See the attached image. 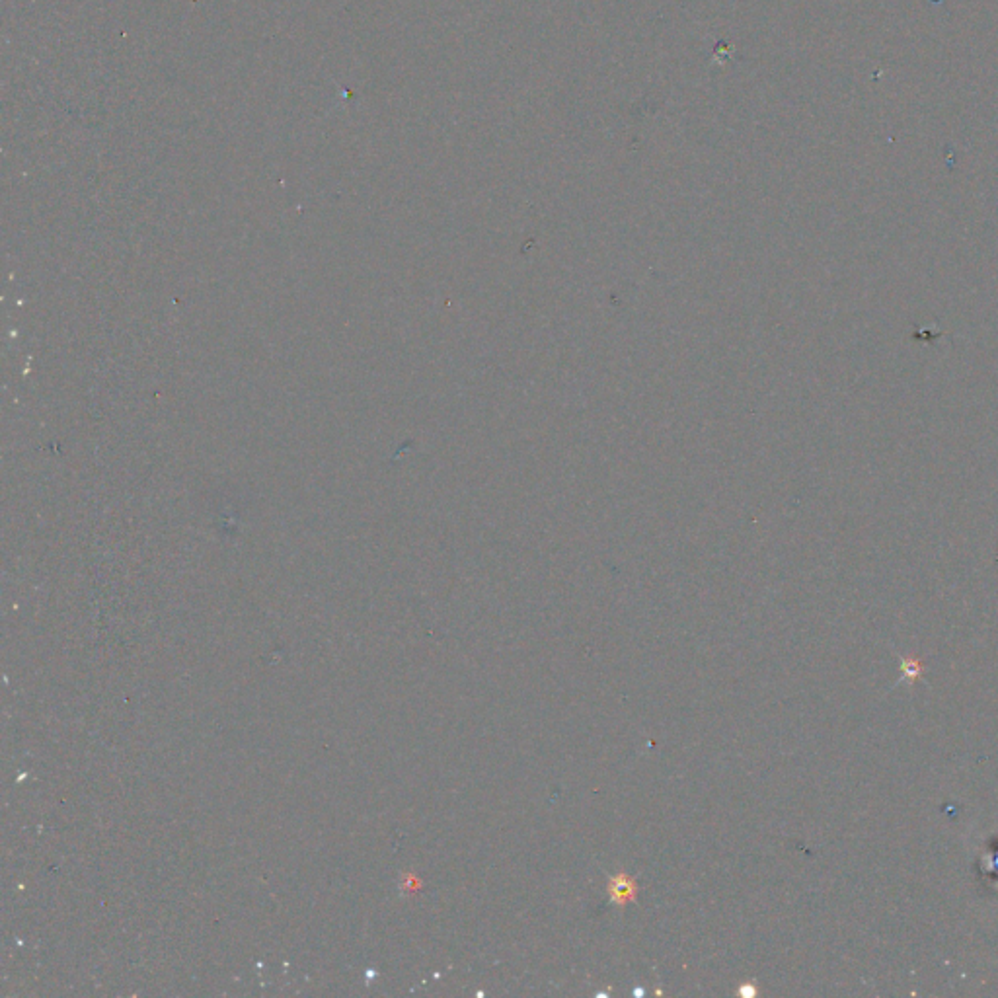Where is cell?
I'll return each instance as SVG.
<instances>
[{
	"instance_id": "cell-1",
	"label": "cell",
	"mask_w": 998,
	"mask_h": 998,
	"mask_svg": "<svg viewBox=\"0 0 998 998\" xmlns=\"http://www.w3.org/2000/svg\"><path fill=\"white\" fill-rule=\"evenodd\" d=\"M609 893H611V899L613 903H628V901H634L636 899V893H638V887H636V882L630 880L628 876L624 874H618L613 880H611V885H609Z\"/></svg>"
}]
</instances>
